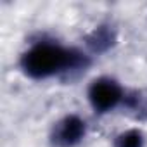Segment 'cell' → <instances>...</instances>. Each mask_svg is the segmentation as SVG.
<instances>
[{
    "instance_id": "1",
    "label": "cell",
    "mask_w": 147,
    "mask_h": 147,
    "mask_svg": "<svg viewBox=\"0 0 147 147\" xmlns=\"http://www.w3.org/2000/svg\"><path fill=\"white\" fill-rule=\"evenodd\" d=\"M85 54L66 49L52 42H40L33 45L21 57V67L28 76L35 80H43L55 76L59 73L80 69L87 64Z\"/></svg>"
},
{
    "instance_id": "2",
    "label": "cell",
    "mask_w": 147,
    "mask_h": 147,
    "mask_svg": "<svg viewBox=\"0 0 147 147\" xmlns=\"http://www.w3.org/2000/svg\"><path fill=\"white\" fill-rule=\"evenodd\" d=\"M123 97H125V92L121 85L109 76H100L90 83L88 100L94 111L97 113H109L116 109L123 100Z\"/></svg>"
},
{
    "instance_id": "3",
    "label": "cell",
    "mask_w": 147,
    "mask_h": 147,
    "mask_svg": "<svg viewBox=\"0 0 147 147\" xmlns=\"http://www.w3.org/2000/svg\"><path fill=\"white\" fill-rule=\"evenodd\" d=\"M85 133H87L85 121L76 114H69L64 116L61 121H57V125L54 126L52 142L57 147H75L85 138Z\"/></svg>"
},
{
    "instance_id": "4",
    "label": "cell",
    "mask_w": 147,
    "mask_h": 147,
    "mask_svg": "<svg viewBox=\"0 0 147 147\" xmlns=\"http://www.w3.org/2000/svg\"><path fill=\"white\" fill-rule=\"evenodd\" d=\"M145 140L140 130H126L118 135L116 147H144Z\"/></svg>"
}]
</instances>
